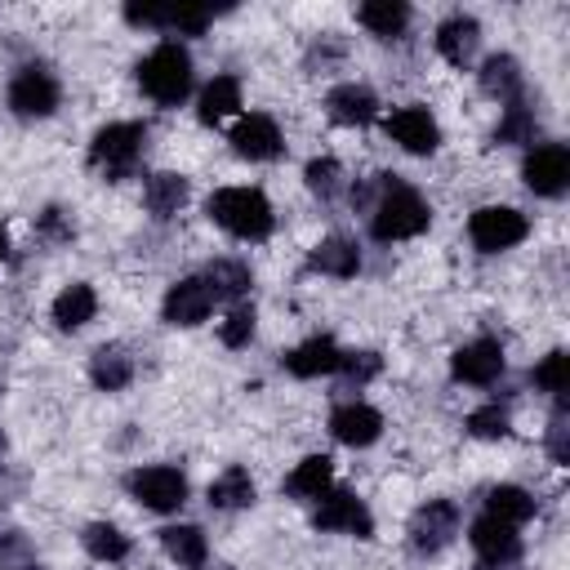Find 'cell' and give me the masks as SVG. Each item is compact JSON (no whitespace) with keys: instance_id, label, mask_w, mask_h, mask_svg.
<instances>
[{"instance_id":"cell-20","label":"cell","mask_w":570,"mask_h":570,"mask_svg":"<svg viewBox=\"0 0 570 570\" xmlns=\"http://www.w3.org/2000/svg\"><path fill=\"white\" fill-rule=\"evenodd\" d=\"M312 272H325V276H356L361 272V249L356 240L347 236H325L316 249H312Z\"/></svg>"},{"instance_id":"cell-31","label":"cell","mask_w":570,"mask_h":570,"mask_svg":"<svg viewBox=\"0 0 570 570\" xmlns=\"http://www.w3.org/2000/svg\"><path fill=\"white\" fill-rule=\"evenodd\" d=\"M160 543H165V552L178 561V566H205V552H209V543H205V530L200 525H169V530H160Z\"/></svg>"},{"instance_id":"cell-28","label":"cell","mask_w":570,"mask_h":570,"mask_svg":"<svg viewBox=\"0 0 570 570\" xmlns=\"http://www.w3.org/2000/svg\"><path fill=\"white\" fill-rule=\"evenodd\" d=\"M89 379L102 392H120L134 379V361L125 356V347H98L94 361H89Z\"/></svg>"},{"instance_id":"cell-25","label":"cell","mask_w":570,"mask_h":570,"mask_svg":"<svg viewBox=\"0 0 570 570\" xmlns=\"http://www.w3.org/2000/svg\"><path fill=\"white\" fill-rule=\"evenodd\" d=\"M209 503L223 508V512L249 508V503H254V476H249L245 468H223V472L209 481Z\"/></svg>"},{"instance_id":"cell-39","label":"cell","mask_w":570,"mask_h":570,"mask_svg":"<svg viewBox=\"0 0 570 570\" xmlns=\"http://www.w3.org/2000/svg\"><path fill=\"white\" fill-rule=\"evenodd\" d=\"M383 370V361H379V352H343V361H338V370L334 374H343L347 383H370L374 374Z\"/></svg>"},{"instance_id":"cell-35","label":"cell","mask_w":570,"mask_h":570,"mask_svg":"<svg viewBox=\"0 0 570 570\" xmlns=\"http://www.w3.org/2000/svg\"><path fill=\"white\" fill-rule=\"evenodd\" d=\"M534 383H539L543 392H552V396H566V387H570V356H566V352H548V356L534 365Z\"/></svg>"},{"instance_id":"cell-8","label":"cell","mask_w":570,"mask_h":570,"mask_svg":"<svg viewBox=\"0 0 570 570\" xmlns=\"http://www.w3.org/2000/svg\"><path fill=\"white\" fill-rule=\"evenodd\" d=\"M521 174H525V187L534 196H561L566 183H570V151H566V142H539V147H530Z\"/></svg>"},{"instance_id":"cell-5","label":"cell","mask_w":570,"mask_h":570,"mask_svg":"<svg viewBox=\"0 0 570 570\" xmlns=\"http://www.w3.org/2000/svg\"><path fill=\"white\" fill-rule=\"evenodd\" d=\"M525 232H530V223H525V214L512 209V205H485V209H476V214L468 218V236H472V245L485 249V254L512 249L517 240H525Z\"/></svg>"},{"instance_id":"cell-9","label":"cell","mask_w":570,"mask_h":570,"mask_svg":"<svg viewBox=\"0 0 570 570\" xmlns=\"http://www.w3.org/2000/svg\"><path fill=\"white\" fill-rule=\"evenodd\" d=\"M316 530H338V534L370 539L374 534V517L352 490H325L321 508H316Z\"/></svg>"},{"instance_id":"cell-11","label":"cell","mask_w":570,"mask_h":570,"mask_svg":"<svg viewBox=\"0 0 570 570\" xmlns=\"http://www.w3.org/2000/svg\"><path fill=\"white\" fill-rule=\"evenodd\" d=\"M450 370H454L459 383L490 387V383L503 374V347H499V338H472V343H463V347L454 352Z\"/></svg>"},{"instance_id":"cell-32","label":"cell","mask_w":570,"mask_h":570,"mask_svg":"<svg viewBox=\"0 0 570 570\" xmlns=\"http://www.w3.org/2000/svg\"><path fill=\"white\" fill-rule=\"evenodd\" d=\"M85 552L94 557V561H125L129 557V539L111 525V521H94V525H85Z\"/></svg>"},{"instance_id":"cell-1","label":"cell","mask_w":570,"mask_h":570,"mask_svg":"<svg viewBox=\"0 0 570 570\" xmlns=\"http://www.w3.org/2000/svg\"><path fill=\"white\" fill-rule=\"evenodd\" d=\"M205 209H209V218H214L223 232H232V236H240V240H263V236H272V227H276L272 200H267L258 187H218Z\"/></svg>"},{"instance_id":"cell-6","label":"cell","mask_w":570,"mask_h":570,"mask_svg":"<svg viewBox=\"0 0 570 570\" xmlns=\"http://www.w3.org/2000/svg\"><path fill=\"white\" fill-rule=\"evenodd\" d=\"M129 494L151 512H174L187 499V476L169 463H151V468L129 472Z\"/></svg>"},{"instance_id":"cell-36","label":"cell","mask_w":570,"mask_h":570,"mask_svg":"<svg viewBox=\"0 0 570 570\" xmlns=\"http://www.w3.org/2000/svg\"><path fill=\"white\" fill-rule=\"evenodd\" d=\"M214 9H200V4H169L165 13V31H183V36H200L209 27Z\"/></svg>"},{"instance_id":"cell-16","label":"cell","mask_w":570,"mask_h":570,"mask_svg":"<svg viewBox=\"0 0 570 570\" xmlns=\"http://www.w3.org/2000/svg\"><path fill=\"white\" fill-rule=\"evenodd\" d=\"M338 361H343V352H338V343H334L330 334H312L307 343H298V347H289V352L281 356V365H285L294 379H321V374H334Z\"/></svg>"},{"instance_id":"cell-42","label":"cell","mask_w":570,"mask_h":570,"mask_svg":"<svg viewBox=\"0 0 570 570\" xmlns=\"http://www.w3.org/2000/svg\"><path fill=\"white\" fill-rule=\"evenodd\" d=\"M40 232L53 236V240H71V227L62 223V209H45L40 214Z\"/></svg>"},{"instance_id":"cell-34","label":"cell","mask_w":570,"mask_h":570,"mask_svg":"<svg viewBox=\"0 0 570 570\" xmlns=\"http://www.w3.org/2000/svg\"><path fill=\"white\" fill-rule=\"evenodd\" d=\"M468 432L481 436V441H499V436L512 432V419H508V410L499 401H490V405H481V410L468 414Z\"/></svg>"},{"instance_id":"cell-15","label":"cell","mask_w":570,"mask_h":570,"mask_svg":"<svg viewBox=\"0 0 570 570\" xmlns=\"http://www.w3.org/2000/svg\"><path fill=\"white\" fill-rule=\"evenodd\" d=\"M330 432H334V441L361 450V445H374V441H379L383 414H379L374 405H365V401H347V405H338V410L330 414Z\"/></svg>"},{"instance_id":"cell-23","label":"cell","mask_w":570,"mask_h":570,"mask_svg":"<svg viewBox=\"0 0 570 570\" xmlns=\"http://www.w3.org/2000/svg\"><path fill=\"white\" fill-rule=\"evenodd\" d=\"M476 76H481V89H485L490 98L512 102V98L521 94V62H517L512 53H494V58H485Z\"/></svg>"},{"instance_id":"cell-2","label":"cell","mask_w":570,"mask_h":570,"mask_svg":"<svg viewBox=\"0 0 570 570\" xmlns=\"http://www.w3.org/2000/svg\"><path fill=\"white\" fill-rule=\"evenodd\" d=\"M138 85L147 98L160 107H178L191 94V58L178 40H160L142 62H138Z\"/></svg>"},{"instance_id":"cell-26","label":"cell","mask_w":570,"mask_h":570,"mask_svg":"<svg viewBox=\"0 0 570 570\" xmlns=\"http://www.w3.org/2000/svg\"><path fill=\"white\" fill-rule=\"evenodd\" d=\"M330 476H334L330 459H325V454H307V459L285 476V494H294V499H321V494L330 490Z\"/></svg>"},{"instance_id":"cell-17","label":"cell","mask_w":570,"mask_h":570,"mask_svg":"<svg viewBox=\"0 0 570 570\" xmlns=\"http://www.w3.org/2000/svg\"><path fill=\"white\" fill-rule=\"evenodd\" d=\"M472 548H476V557L485 561V566H512L517 557H521V534H517V525H503V521H494V517H481V521H472Z\"/></svg>"},{"instance_id":"cell-10","label":"cell","mask_w":570,"mask_h":570,"mask_svg":"<svg viewBox=\"0 0 570 570\" xmlns=\"http://www.w3.org/2000/svg\"><path fill=\"white\" fill-rule=\"evenodd\" d=\"M9 107L18 116H49L58 107V80L45 71V67H22L13 80H9Z\"/></svg>"},{"instance_id":"cell-19","label":"cell","mask_w":570,"mask_h":570,"mask_svg":"<svg viewBox=\"0 0 570 570\" xmlns=\"http://www.w3.org/2000/svg\"><path fill=\"white\" fill-rule=\"evenodd\" d=\"M325 107H330V120L338 125H370L379 116V98L365 85H334Z\"/></svg>"},{"instance_id":"cell-29","label":"cell","mask_w":570,"mask_h":570,"mask_svg":"<svg viewBox=\"0 0 570 570\" xmlns=\"http://www.w3.org/2000/svg\"><path fill=\"white\" fill-rule=\"evenodd\" d=\"M356 22H361L365 31H374V36H401L405 22H410V9H405L401 0H365V4L356 9Z\"/></svg>"},{"instance_id":"cell-21","label":"cell","mask_w":570,"mask_h":570,"mask_svg":"<svg viewBox=\"0 0 570 570\" xmlns=\"http://www.w3.org/2000/svg\"><path fill=\"white\" fill-rule=\"evenodd\" d=\"M94 312H98V294H94V285H85V281L67 285V289L53 298V321H58V330H80V325L94 321Z\"/></svg>"},{"instance_id":"cell-12","label":"cell","mask_w":570,"mask_h":570,"mask_svg":"<svg viewBox=\"0 0 570 570\" xmlns=\"http://www.w3.org/2000/svg\"><path fill=\"white\" fill-rule=\"evenodd\" d=\"M160 312H165L169 325H200V321L214 312V294H209L205 276H183V281H174Z\"/></svg>"},{"instance_id":"cell-7","label":"cell","mask_w":570,"mask_h":570,"mask_svg":"<svg viewBox=\"0 0 570 570\" xmlns=\"http://www.w3.org/2000/svg\"><path fill=\"white\" fill-rule=\"evenodd\" d=\"M454 534H459V503H454V499H428V503L414 512V521H410V548H414L419 557L441 552Z\"/></svg>"},{"instance_id":"cell-38","label":"cell","mask_w":570,"mask_h":570,"mask_svg":"<svg viewBox=\"0 0 570 570\" xmlns=\"http://www.w3.org/2000/svg\"><path fill=\"white\" fill-rule=\"evenodd\" d=\"M218 338L223 347H245L254 338V307H232L227 321L218 325Z\"/></svg>"},{"instance_id":"cell-22","label":"cell","mask_w":570,"mask_h":570,"mask_svg":"<svg viewBox=\"0 0 570 570\" xmlns=\"http://www.w3.org/2000/svg\"><path fill=\"white\" fill-rule=\"evenodd\" d=\"M236 107H240V80H236V76H214V80L200 89L196 116H200V125H218V120H227Z\"/></svg>"},{"instance_id":"cell-24","label":"cell","mask_w":570,"mask_h":570,"mask_svg":"<svg viewBox=\"0 0 570 570\" xmlns=\"http://www.w3.org/2000/svg\"><path fill=\"white\" fill-rule=\"evenodd\" d=\"M142 200L156 218H174L187 205V178L183 174H151L142 187Z\"/></svg>"},{"instance_id":"cell-33","label":"cell","mask_w":570,"mask_h":570,"mask_svg":"<svg viewBox=\"0 0 570 570\" xmlns=\"http://www.w3.org/2000/svg\"><path fill=\"white\" fill-rule=\"evenodd\" d=\"M530 138H534V111L521 98H512L503 107V120L494 129V142H530Z\"/></svg>"},{"instance_id":"cell-30","label":"cell","mask_w":570,"mask_h":570,"mask_svg":"<svg viewBox=\"0 0 570 570\" xmlns=\"http://www.w3.org/2000/svg\"><path fill=\"white\" fill-rule=\"evenodd\" d=\"M205 285H209V294L214 298H245L249 294V285H254V276H249V267L245 263H236V258H218V263H209V272H205Z\"/></svg>"},{"instance_id":"cell-14","label":"cell","mask_w":570,"mask_h":570,"mask_svg":"<svg viewBox=\"0 0 570 570\" xmlns=\"http://www.w3.org/2000/svg\"><path fill=\"white\" fill-rule=\"evenodd\" d=\"M387 134H392L405 151H414V156H428V151H436V142H441V129H436V120H432L428 107H396V111L387 116Z\"/></svg>"},{"instance_id":"cell-13","label":"cell","mask_w":570,"mask_h":570,"mask_svg":"<svg viewBox=\"0 0 570 570\" xmlns=\"http://www.w3.org/2000/svg\"><path fill=\"white\" fill-rule=\"evenodd\" d=\"M232 147H236V156H245V160H276L285 142H281V129H276L272 116L249 111V116L236 120V129H232Z\"/></svg>"},{"instance_id":"cell-40","label":"cell","mask_w":570,"mask_h":570,"mask_svg":"<svg viewBox=\"0 0 570 570\" xmlns=\"http://www.w3.org/2000/svg\"><path fill=\"white\" fill-rule=\"evenodd\" d=\"M0 570H31V548L18 530L0 534Z\"/></svg>"},{"instance_id":"cell-3","label":"cell","mask_w":570,"mask_h":570,"mask_svg":"<svg viewBox=\"0 0 570 570\" xmlns=\"http://www.w3.org/2000/svg\"><path fill=\"white\" fill-rule=\"evenodd\" d=\"M379 187H383V200L374 205V218H370L374 240H410V236H419L428 227V218H432L428 205H423V196L414 187L387 178V174H383Z\"/></svg>"},{"instance_id":"cell-4","label":"cell","mask_w":570,"mask_h":570,"mask_svg":"<svg viewBox=\"0 0 570 570\" xmlns=\"http://www.w3.org/2000/svg\"><path fill=\"white\" fill-rule=\"evenodd\" d=\"M142 142H147V125L138 120H116V125H102L89 142V165L102 169L107 178H125L138 156H142Z\"/></svg>"},{"instance_id":"cell-43","label":"cell","mask_w":570,"mask_h":570,"mask_svg":"<svg viewBox=\"0 0 570 570\" xmlns=\"http://www.w3.org/2000/svg\"><path fill=\"white\" fill-rule=\"evenodd\" d=\"M9 254V236H4V227H0V258Z\"/></svg>"},{"instance_id":"cell-27","label":"cell","mask_w":570,"mask_h":570,"mask_svg":"<svg viewBox=\"0 0 570 570\" xmlns=\"http://www.w3.org/2000/svg\"><path fill=\"white\" fill-rule=\"evenodd\" d=\"M485 517H494V521H503V525H521V521L534 517V499H530V490H521V485H494V490L485 494Z\"/></svg>"},{"instance_id":"cell-44","label":"cell","mask_w":570,"mask_h":570,"mask_svg":"<svg viewBox=\"0 0 570 570\" xmlns=\"http://www.w3.org/2000/svg\"><path fill=\"white\" fill-rule=\"evenodd\" d=\"M0 445H4V441H0Z\"/></svg>"},{"instance_id":"cell-37","label":"cell","mask_w":570,"mask_h":570,"mask_svg":"<svg viewBox=\"0 0 570 570\" xmlns=\"http://www.w3.org/2000/svg\"><path fill=\"white\" fill-rule=\"evenodd\" d=\"M303 178H307V187L316 191V196H334L338 191V178H343V169H338V160L334 156H316V160H307V169H303Z\"/></svg>"},{"instance_id":"cell-41","label":"cell","mask_w":570,"mask_h":570,"mask_svg":"<svg viewBox=\"0 0 570 570\" xmlns=\"http://www.w3.org/2000/svg\"><path fill=\"white\" fill-rule=\"evenodd\" d=\"M566 414H557L552 419V428H548V454H552V463H570V445H566Z\"/></svg>"},{"instance_id":"cell-18","label":"cell","mask_w":570,"mask_h":570,"mask_svg":"<svg viewBox=\"0 0 570 570\" xmlns=\"http://www.w3.org/2000/svg\"><path fill=\"white\" fill-rule=\"evenodd\" d=\"M476 40H481V27H476V18H468V13H454V18H445V22L436 27V53H441L445 62H454V67H468V62H472Z\"/></svg>"}]
</instances>
